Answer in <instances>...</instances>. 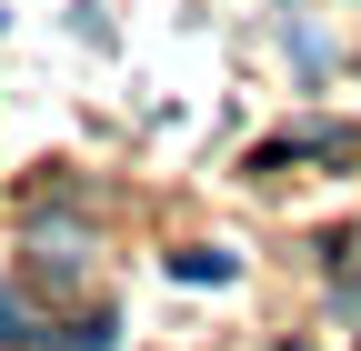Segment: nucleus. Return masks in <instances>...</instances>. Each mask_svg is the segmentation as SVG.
Segmentation results:
<instances>
[{
  "label": "nucleus",
  "mask_w": 361,
  "mask_h": 351,
  "mask_svg": "<svg viewBox=\"0 0 361 351\" xmlns=\"http://www.w3.org/2000/svg\"><path fill=\"white\" fill-rule=\"evenodd\" d=\"M11 341H30V321H20V291L0 281V351H11Z\"/></svg>",
  "instance_id": "obj_3"
},
{
  "label": "nucleus",
  "mask_w": 361,
  "mask_h": 351,
  "mask_svg": "<svg viewBox=\"0 0 361 351\" xmlns=\"http://www.w3.org/2000/svg\"><path fill=\"white\" fill-rule=\"evenodd\" d=\"M351 151H361V130L331 121V130H281V141H261L251 171H281V161H351Z\"/></svg>",
  "instance_id": "obj_1"
},
{
  "label": "nucleus",
  "mask_w": 361,
  "mask_h": 351,
  "mask_svg": "<svg viewBox=\"0 0 361 351\" xmlns=\"http://www.w3.org/2000/svg\"><path fill=\"white\" fill-rule=\"evenodd\" d=\"M171 281H231V251H171Z\"/></svg>",
  "instance_id": "obj_2"
}]
</instances>
